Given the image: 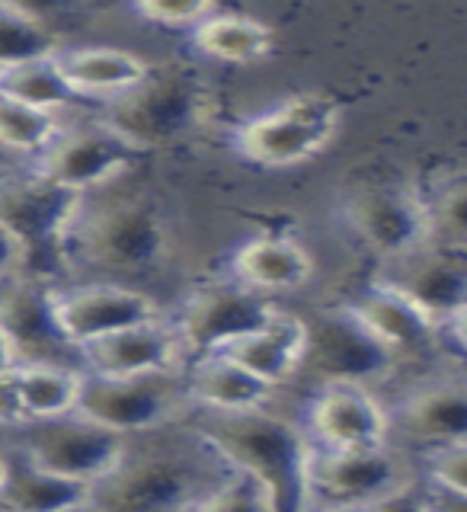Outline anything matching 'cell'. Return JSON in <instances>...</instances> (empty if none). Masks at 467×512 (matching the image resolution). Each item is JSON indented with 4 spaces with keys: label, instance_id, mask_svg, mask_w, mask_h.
Listing matches in <instances>:
<instances>
[{
    "label": "cell",
    "instance_id": "obj_1",
    "mask_svg": "<svg viewBox=\"0 0 467 512\" xmlns=\"http://www.w3.org/2000/svg\"><path fill=\"white\" fill-rule=\"evenodd\" d=\"M112 186L77 199L58 237L61 279L135 285L167 263L170 224L160 202Z\"/></svg>",
    "mask_w": 467,
    "mask_h": 512
},
{
    "label": "cell",
    "instance_id": "obj_2",
    "mask_svg": "<svg viewBox=\"0 0 467 512\" xmlns=\"http://www.w3.org/2000/svg\"><path fill=\"white\" fill-rule=\"evenodd\" d=\"M231 474L189 420L125 436L122 458L93 487L100 512H186Z\"/></svg>",
    "mask_w": 467,
    "mask_h": 512
},
{
    "label": "cell",
    "instance_id": "obj_3",
    "mask_svg": "<svg viewBox=\"0 0 467 512\" xmlns=\"http://www.w3.org/2000/svg\"><path fill=\"white\" fill-rule=\"evenodd\" d=\"M189 426L231 464L250 474L272 493L279 512H301L304 506V461L308 439L288 404L263 410H192Z\"/></svg>",
    "mask_w": 467,
    "mask_h": 512
},
{
    "label": "cell",
    "instance_id": "obj_4",
    "mask_svg": "<svg viewBox=\"0 0 467 512\" xmlns=\"http://www.w3.org/2000/svg\"><path fill=\"white\" fill-rule=\"evenodd\" d=\"M304 320V349L292 384L285 388V404L295 407L304 394L333 388V384H359L375 394L388 388L404 365L394 352L384 349L343 301L320 304L311 314L298 311Z\"/></svg>",
    "mask_w": 467,
    "mask_h": 512
},
{
    "label": "cell",
    "instance_id": "obj_5",
    "mask_svg": "<svg viewBox=\"0 0 467 512\" xmlns=\"http://www.w3.org/2000/svg\"><path fill=\"white\" fill-rule=\"evenodd\" d=\"M416 487H420V464L397 442L349 448V452H327L311 445L304 461L301 512L378 509L404 500Z\"/></svg>",
    "mask_w": 467,
    "mask_h": 512
},
{
    "label": "cell",
    "instance_id": "obj_6",
    "mask_svg": "<svg viewBox=\"0 0 467 512\" xmlns=\"http://www.w3.org/2000/svg\"><path fill=\"white\" fill-rule=\"evenodd\" d=\"M388 384H397V388L378 397L388 407L391 442L420 455L436 445L467 439L464 362L432 359L420 368H404Z\"/></svg>",
    "mask_w": 467,
    "mask_h": 512
},
{
    "label": "cell",
    "instance_id": "obj_7",
    "mask_svg": "<svg viewBox=\"0 0 467 512\" xmlns=\"http://www.w3.org/2000/svg\"><path fill=\"white\" fill-rule=\"evenodd\" d=\"M343 106L333 93L301 90L279 100L272 109L240 122L231 135L234 154L263 170L301 167L324 154L340 135Z\"/></svg>",
    "mask_w": 467,
    "mask_h": 512
},
{
    "label": "cell",
    "instance_id": "obj_8",
    "mask_svg": "<svg viewBox=\"0 0 467 512\" xmlns=\"http://www.w3.org/2000/svg\"><path fill=\"white\" fill-rule=\"evenodd\" d=\"M202 109L205 87L196 71L183 64H164L151 68L128 93L103 103L96 116L144 157L186 138L199 125Z\"/></svg>",
    "mask_w": 467,
    "mask_h": 512
},
{
    "label": "cell",
    "instance_id": "obj_9",
    "mask_svg": "<svg viewBox=\"0 0 467 512\" xmlns=\"http://www.w3.org/2000/svg\"><path fill=\"white\" fill-rule=\"evenodd\" d=\"M74 413L100 423L109 432H119V436H141V432L189 420L192 404L183 372H148L125 378L84 372Z\"/></svg>",
    "mask_w": 467,
    "mask_h": 512
},
{
    "label": "cell",
    "instance_id": "obj_10",
    "mask_svg": "<svg viewBox=\"0 0 467 512\" xmlns=\"http://www.w3.org/2000/svg\"><path fill=\"white\" fill-rule=\"evenodd\" d=\"M141 154L119 138L112 128L96 116L87 119H61L58 135L45 144V151L23 164L39 180L52 183L74 196H90L96 189L119 183L135 167Z\"/></svg>",
    "mask_w": 467,
    "mask_h": 512
},
{
    "label": "cell",
    "instance_id": "obj_11",
    "mask_svg": "<svg viewBox=\"0 0 467 512\" xmlns=\"http://www.w3.org/2000/svg\"><path fill=\"white\" fill-rule=\"evenodd\" d=\"M0 445L58 477L96 487L122 458L125 436L109 432L80 413L36 420L0 436Z\"/></svg>",
    "mask_w": 467,
    "mask_h": 512
},
{
    "label": "cell",
    "instance_id": "obj_12",
    "mask_svg": "<svg viewBox=\"0 0 467 512\" xmlns=\"http://www.w3.org/2000/svg\"><path fill=\"white\" fill-rule=\"evenodd\" d=\"M282 308L253 288L234 282L228 272L212 282H202L173 304L167 311L176 333L186 346V356L196 359L205 352H218L237 336L260 330L269 324L276 311Z\"/></svg>",
    "mask_w": 467,
    "mask_h": 512
},
{
    "label": "cell",
    "instance_id": "obj_13",
    "mask_svg": "<svg viewBox=\"0 0 467 512\" xmlns=\"http://www.w3.org/2000/svg\"><path fill=\"white\" fill-rule=\"evenodd\" d=\"M58 279L20 269L0 282V333H4L13 365H61L80 368V349L61 333L52 288Z\"/></svg>",
    "mask_w": 467,
    "mask_h": 512
},
{
    "label": "cell",
    "instance_id": "obj_14",
    "mask_svg": "<svg viewBox=\"0 0 467 512\" xmlns=\"http://www.w3.org/2000/svg\"><path fill=\"white\" fill-rule=\"evenodd\" d=\"M80 196L39 180L26 167L0 170V224L20 240L26 269L58 279V237Z\"/></svg>",
    "mask_w": 467,
    "mask_h": 512
},
{
    "label": "cell",
    "instance_id": "obj_15",
    "mask_svg": "<svg viewBox=\"0 0 467 512\" xmlns=\"http://www.w3.org/2000/svg\"><path fill=\"white\" fill-rule=\"evenodd\" d=\"M295 416L304 439L327 452L349 448H375L391 442L388 407L372 388L359 384H333L295 400Z\"/></svg>",
    "mask_w": 467,
    "mask_h": 512
},
{
    "label": "cell",
    "instance_id": "obj_16",
    "mask_svg": "<svg viewBox=\"0 0 467 512\" xmlns=\"http://www.w3.org/2000/svg\"><path fill=\"white\" fill-rule=\"evenodd\" d=\"M58 327L80 349L109 333L148 324L167 314L157 295L119 282H71L61 279L52 288Z\"/></svg>",
    "mask_w": 467,
    "mask_h": 512
},
{
    "label": "cell",
    "instance_id": "obj_17",
    "mask_svg": "<svg viewBox=\"0 0 467 512\" xmlns=\"http://www.w3.org/2000/svg\"><path fill=\"white\" fill-rule=\"evenodd\" d=\"M343 218L381 263L400 260L416 247L429 244V224L423 212L420 186L391 183L356 189L343 202Z\"/></svg>",
    "mask_w": 467,
    "mask_h": 512
},
{
    "label": "cell",
    "instance_id": "obj_18",
    "mask_svg": "<svg viewBox=\"0 0 467 512\" xmlns=\"http://www.w3.org/2000/svg\"><path fill=\"white\" fill-rule=\"evenodd\" d=\"M372 276L407 295L416 308L436 320V327L467 317V250H452L429 240L400 260L381 263Z\"/></svg>",
    "mask_w": 467,
    "mask_h": 512
},
{
    "label": "cell",
    "instance_id": "obj_19",
    "mask_svg": "<svg viewBox=\"0 0 467 512\" xmlns=\"http://www.w3.org/2000/svg\"><path fill=\"white\" fill-rule=\"evenodd\" d=\"M340 301L384 349L394 352L397 362L404 368H413L416 362L423 365V362L439 359L436 320L423 308H416L407 295H400L397 288L384 285L372 276L359 292H352Z\"/></svg>",
    "mask_w": 467,
    "mask_h": 512
},
{
    "label": "cell",
    "instance_id": "obj_20",
    "mask_svg": "<svg viewBox=\"0 0 467 512\" xmlns=\"http://www.w3.org/2000/svg\"><path fill=\"white\" fill-rule=\"evenodd\" d=\"M186 362H189L186 346L180 340V333H176L170 314L80 346V365H84V372L103 378L183 372Z\"/></svg>",
    "mask_w": 467,
    "mask_h": 512
},
{
    "label": "cell",
    "instance_id": "obj_21",
    "mask_svg": "<svg viewBox=\"0 0 467 512\" xmlns=\"http://www.w3.org/2000/svg\"><path fill=\"white\" fill-rule=\"evenodd\" d=\"M314 256L295 237L260 234L244 240L228 260V276L272 301L301 295L314 282Z\"/></svg>",
    "mask_w": 467,
    "mask_h": 512
},
{
    "label": "cell",
    "instance_id": "obj_22",
    "mask_svg": "<svg viewBox=\"0 0 467 512\" xmlns=\"http://www.w3.org/2000/svg\"><path fill=\"white\" fill-rule=\"evenodd\" d=\"M58 71L77 103L103 106L141 84L151 64L119 45H64L55 55Z\"/></svg>",
    "mask_w": 467,
    "mask_h": 512
},
{
    "label": "cell",
    "instance_id": "obj_23",
    "mask_svg": "<svg viewBox=\"0 0 467 512\" xmlns=\"http://www.w3.org/2000/svg\"><path fill=\"white\" fill-rule=\"evenodd\" d=\"M183 378L192 410L234 413L285 404L282 391L250 375L247 368H240L228 356H221V352H205V356L189 359L183 368Z\"/></svg>",
    "mask_w": 467,
    "mask_h": 512
},
{
    "label": "cell",
    "instance_id": "obj_24",
    "mask_svg": "<svg viewBox=\"0 0 467 512\" xmlns=\"http://www.w3.org/2000/svg\"><path fill=\"white\" fill-rule=\"evenodd\" d=\"M301 349H304V320L295 308H285L282 304L269 324L237 336L234 343H228L218 352L285 394V388L292 384L298 372Z\"/></svg>",
    "mask_w": 467,
    "mask_h": 512
},
{
    "label": "cell",
    "instance_id": "obj_25",
    "mask_svg": "<svg viewBox=\"0 0 467 512\" xmlns=\"http://www.w3.org/2000/svg\"><path fill=\"white\" fill-rule=\"evenodd\" d=\"M4 448V445H0ZM7 452V477L0 484V512H68L93 500V487L58 477L23 455Z\"/></svg>",
    "mask_w": 467,
    "mask_h": 512
},
{
    "label": "cell",
    "instance_id": "obj_26",
    "mask_svg": "<svg viewBox=\"0 0 467 512\" xmlns=\"http://www.w3.org/2000/svg\"><path fill=\"white\" fill-rule=\"evenodd\" d=\"M192 45L205 58L221 64H260L276 52V32L269 23L247 13L218 10L189 32Z\"/></svg>",
    "mask_w": 467,
    "mask_h": 512
},
{
    "label": "cell",
    "instance_id": "obj_27",
    "mask_svg": "<svg viewBox=\"0 0 467 512\" xmlns=\"http://www.w3.org/2000/svg\"><path fill=\"white\" fill-rule=\"evenodd\" d=\"M55 55L4 64V68H0V96L29 109L64 116L71 106H77V96L64 84Z\"/></svg>",
    "mask_w": 467,
    "mask_h": 512
},
{
    "label": "cell",
    "instance_id": "obj_28",
    "mask_svg": "<svg viewBox=\"0 0 467 512\" xmlns=\"http://www.w3.org/2000/svg\"><path fill=\"white\" fill-rule=\"evenodd\" d=\"M16 381H20L26 420L36 423V420H58V416H68L77 410L84 372L61 365H23L16 368Z\"/></svg>",
    "mask_w": 467,
    "mask_h": 512
},
{
    "label": "cell",
    "instance_id": "obj_29",
    "mask_svg": "<svg viewBox=\"0 0 467 512\" xmlns=\"http://www.w3.org/2000/svg\"><path fill=\"white\" fill-rule=\"evenodd\" d=\"M432 244L467 250V180L461 170H445L432 186H420Z\"/></svg>",
    "mask_w": 467,
    "mask_h": 512
},
{
    "label": "cell",
    "instance_id": "obj_30",
    "mask_svg": "<svg viewBox=\"0 0 467 512\" xmlns=\"http://www.w3.org/2000/svg\"><path fill=\"white\" fill-rule=\"evenodd\" d=\"M64 42L58 29L23 4H7L0 0V68L13 61L42 58L61 52Z\"/></svg>",
    "mask_w": 467,
    "mask_h": 512
},
{
    "label": "cell",
    "instance_id": "obj_31",
    "mask_svg": "<svg viewBox=\"0 0 467 512\" xmlns=\"http://www.w3.org/2000/svg\"><path fill=\"white\" fill-rule=\"evenodd\" d=\"M61 119L64 116L29 109L0 96V154L20 157L23 164H29V160L42 154L45 144L58 135Z\"/></svg>",
    "mask_w": 467,
    "mask_h": 512
},
{
    "label": "cell",
    "instance_id": "obj_32",
    "mask_svg": "<svg viewBox=\"0 0 467 512\" xmlns=\"http://www.w3.org/2000/svg\"><path fill=\"white\" fill-rule=\"evenodd\" d=\"M186 512H279L272 493L253 480L250 474H240L231 468V474L218 487L208 490L202 500L192 503Z\"/></svg>",
    "mask_w": 467,
    "mask_h": 512
},
{
    "label": "cell",
    "instance_id": "obj_33",
    "mask_svg": "<svg viewBox=\"0 0 467 512\" xmlns=\"http://www.w3.org/2000/svg\"><path fill=\"white\" fill-rule=\"evenodd\" d=\"M218 10L221 7L212 0H138V4H128V13L138 16L141 23L170 32H192Z\"/></svg>",
    "mask_w": 467,
    "mask_h": 512
},
{
    "label": "cell",
    "instance_id": "obj_34",
    "mask_svg": "<svg viewBox=\"0 0 467 512\" xmlns=\"http://www.w3.org/2000/svg\"><path fill=\"white\" fill-rule=\"evenodd\" d=\"M423 484H436L455 493H467V439L436 445L416 455Z\"/></svg>",
    "mask_w": 467,
    "mask_h": 512
},
{
    "label": "cell",
    "instance_id": "obj_35",
    "mask_svg": "<svg viewBox=\"0 0 467 512\" xmlns=\"http://www.w3.org/2000/svg\"><path fill=\"white\" fill-rule=\"evenodd\" d=\"M26 410L20 397V381H16V368H0V436L26 426Z\"/></svg>",
    "mask_w": 467,
    "mask_h": 512
},
{
    "label": "cell",
    "instance_id": "obj_36",
    "mask_svg": "<svg viewBox=\"0 0 467 512\" xmlns=\"http://www.w3.org/2000/svg\"><path fill=\"white\" fill-rule=\"evenodd\" d=\"M416 512H467V493H455L436 484H423L416 490Z\"/></svg>",
    "mask_w": 467,
    "mask_h": 512
},
{
    "label": "cell",
    "instance_id": "obj_37",
    "mask_svg": "<svg viewBox=\"0 0 467 512\" xmlns=\"http://www.w3.org/2000/svg\"><path fill=\"white\" fill-rule=\"evenodd\" d=\"M20 269H26V253L20 247V240L0 224V282H4L7 276H13V272H20Z\"/></svg>",
    "mask_w": 467,
    "mask_h": 512
},
{
    "label": "cell",
    "instance_id": "obj_38",
    "mask_svg": "<svg viewBox=\"0 0 467 512\" xmlns=\"http://www.w3.org/2000/svg\"><path fill=\"white\" fill-rule=\"evenodd\" d=\"M0 368H16V365H13V356H10V349H7L4 333H0Z\"/></svg>",
    "mask_w": 467,
    "mask_h": 512
},
{
    "label": "cell",
    "instance_id": "obj_39",
    "mask_svg": "<svg viewBox=\"0 0 467 512\" xmlns=\"http://www.w3.org/2000/svg\"><path fill=\"white\" fill-rule=\"evenodd\" d=\"M4 477H7V452L0 448V484H4Z\"/></svg>",
    "mask_w": 467,
    "mask_h": 512
},
{
    "label": "cell",
    "instance_id": "obj_40",
    "mask_svg": "<svg viewBox=\"0 0 467 512\" xmlns=\"http://www.w3.org/2000/svg\"><path fill=\"white\" fill-rule=\"evenodd\" d=\"M68 512H100L93 503H87V506H77V509H68Z\"/></svg>",
    "mask_w": 467,
    "mask_h": 512
}]
</instances>
